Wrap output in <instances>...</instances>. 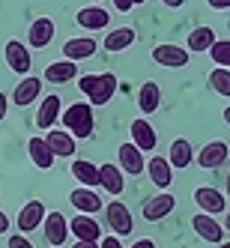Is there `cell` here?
<instances>
[{
	"label": "cell",
	"instance_id": "obj_36",
	"mask_svg": "<svg viewBox=\"0 0 230 248\" xmlns=\"http://www.w3.org/2000/svg\"><path fill=\"white\" fill-rule=\"evenodd\" d=\"M132 6H135V0H114V9L117 12H129Z\"/></svg>",
	"mask_w": 230,
	"mask_h": 248
},
{
	"label": "cell",
	"instance_id": "obj_40",
	"mask_svg": "<svg viewBox=\"0 0 230 248\" xmlns=\"http://www.w3.org/2000/svg\"><path fill=\"white\" fill-rule=\"evenodd\" d=\"M72 248H99V242H84V239H78Z\"/></svg>",
	"mask_w": 230,
	"mask_h": 248
},
{
	"label": "cell",
	"instance_id": "obj_24",
	"mask_svg": "<svg viewBox=\"0 0 230 248\" xmlns=\"http://www.w3.org/2000/svg\"><path fill=\"white\" fill-rule=\"evenodd\" d=\"M51 39H54V21L51 18H36L30 24V33H27L30 48H48Z\"/></svg>",
	"mask_w": 230,
	"mask_h": 248
},
{
	"label": "cell",
	"instance_id": "obj_9",
	"mask_svg": "<svg viewBox=\"0 0 230 248\" xmlns=\"http://www.w3.org/2000/svg\"><path fill=\"white\" fill-rule=\"evenodd\" d=\"M227 155H230V147L224 144V140H209V144L198 153V165L203 170H215L227 162Z\"/></svg>",
	"mask_w": 230,
	"mask_h": 248
},
{
	"label": "cell",
	"instance_id": "obj_2",
	"mask_svg": "<svg viewBox=\"0 0 230 248\" xmlns=\"http://www.w3.org/2000/svg\"><path fill=\"white\" fill-rule=\"evenodd\" d=\"M60 117H63V129L72 132L75 138H84V140H87V138L93 135L96 120H93V105H90V102H75V105H69Z\"/></svg>",
	"mask_w": 230,
	"mask_h": 248
},
{
	"label": "cell",
	"instance_id": "obj_8",
	"mask_svg": "<svg viewBox=\"0 0 230 248\" xmlns=\"http://www.w3.org/2000/svg\"><path fill=\"white\" fill-rule=\"evenodd\" d=\"M60 114H63V102H60V96L48 93V96L39 102V111H36V126H39L42 132L54 129V123L60 120Z\"/></svg>",
	"mask_w": 230,
	"mask_h": 248
},
{
	"label": "cell",
	"instance_id": "obj_7",
	"mask_svg": "<svg viewBox=\"0 0 230 248\" xmlns=\"http://www.w3.org/2000/svg\"><path fill=\"white\" fill-rule=\"evenodd\" d=\"M3 57H6V66L12 69V72H18V75H27L30 72V51H27L24 42L9 39L6 48H3Z\"/></svg>",
	"mask_w": 230,
	"mask_h": 248
},
{
	"label": "cell",
	"instance_id": "obj_20",
	"mask_svg": "<svg viewBox=\"0 0 230 248\" xmlns=\"http://www.w3.org/2000/svg\"><path fill=\"white\" fill-rule=\"evenodd\" d=\"M75 21H78L84 30H105V27L111 24V12L102 9V6H84V9L75 15Z\"/></svg>",
	"mask_w": 230,
	"mask_h": 248
},
{
	"label": "cell",
	"instance_id": "obj_41",
	"mask_svg": "<svg viewBox=\"0 0 230 248\" xmlns=\"http://www.w3.org/2000/svg\"><path fill=\"white\" fill-rule=\"evenodd\" d=\"M162 3H165V6H170V9H176V6H183L185 0H162Z\"/></svg>",
	"mask_w": 230,
	"mask_h": 248
},
{
	"label": "cell",
	"instance_id": "obj_31",
	"mask_svg": "<svg viewBox=\"0 0 230 248\" xmlns=\"http://www.w3.org/2000/svg\"><path fill=\"white\" fill-rule=\"evenodd\" d=\"M209 87L215 90L218 96H227L230 99V69H224V66H215L209 72Z\"/></svg>",
	"mask_w": 230,
	"mask_h": 248
},
{
	"label": "cell",
	"instance_id": "obj_39",
	"mask_svg": "<svg viewBox=\"0 0 230 248\" xmlns=\"http://www.w3.org/2000/svg\"><path fill=\"white\" fill-rule=\"evenodd\" d=\"M132 248H155V242H153V239H138Z\"/></svg>",
	"mask_w": 230,
	"mask_h": 248
},
{
	"label": "cell",
	"instance_id": "obj_29",
	"mask_svg": "<svg viewBox=\"0 0 230 248\" xmlns=\"http://www.w3.org/2000/svg\"><path fill=\"white\" fill-rule=\"evenodd\" d=\"M135 27H117L111 30L108 36H105V48L111 51V54H117V51H126L129 45H135Z\"/></svg>",
	"mask_w": 230,
	"mask_h": 248
},
{
	"label": "cell",
	"instance_id": "obj_11",
	"mask_svg": "<svg viewBox=\"0 0 230 248\" xmlns=\"http://www.w3.org/2000/svg\"><path fill=\"white\" fill-rule=\"evenodd\" d=\"M69 233H75L78 239L84 242H99L102 239V227L93 216H87V212H78V216L69 221Z\"/></svg>",
	"mask_w": 230,
	"mask_h": 248
},
{
	"label": "cell",
	"instance_id": "obj_37",
	"mask_svg": "<svg viewBox=\"0 0 230 248\" xmlns=\"http://www.w3.org/2000/svg\"><path fill=\"white\" fill-rule=\"evenodd\" d=\"M3 233H9V216L0 209V236H3Z\"/></svg>",
	"mask_w": 230,
	"mask_h": 248
},
{
	"label": "cell",
	"instance_id": "obj_26",
	"mask_svg": "<svg viewBox=\"0 0 230 248\" xmlns=\"http://www.w3.org/2000/svg\"><path fill=\"white\" fill-rule=\"evenodd\" d=\"M99 186L105 188V191H111L114 198L117 194H123V188H126V183H123V170L117 168V165H102L99 168Z\"/></svg>",
	"mask_w": 230,
	"mask_h": 248
},
{
	"label": "cell",
	"instance_id": "obj_10",
	"mask_svg": "<svg viewBox=\"0 0 230 248\" xmlns=\"http://www.w3.org/2000/svg\"><path fill=\"white\" fill-rule=\"evenodd\" d=\"M194 203H198L203 212H209V216H218V212H224V209H227V198H224V191L209 188V186L194 188Z\"/></svg>",
	"mask_w": 230,
	"mask_h": 248
},
{
	"label": "cell",
	"instance_id": "obj_15",
	"mask_svg": "<svg viewBox=\"0 0 230 248\" xmlns=\"http://www.w3.org/2000/svg\"><path fill=\"white\" fill-rule=\"evenodd\" d=\"M42 218H45V203L42 201H27L18 212V218H15V224H18L21 233H27V230H39Z\"/></svg>",
	"mask_w": 230,
	"mask_h": 248
},
{
	"label": "cell",
	"instance_id": "obj_4",
	"mask_svg": "<svg viewBox=\"0 0 230 248\" xmlns=\"http://www.w3.org/2000/svg\"><path fill=\"white\" fill-rule=\"evenodd\" d=\"M105 218H108V227L114 230V236H129L135 230V218L126 203L111 201V206H105Z\"/></svg>",
	"mask_w": 230,
	"mask_h": 248
},
{
	"label": "cell",
	"instance_id": "obj_1",
	"mask_svg": "<svg viewBox=\"0 0 230 248\" xmlns=\"http://www.w3.org/2000/svg\"><path fill=\"white\" fill-rule=\"evenodd\" d=\"M78 90L90 99L93 108L108 105L111 96L117 93V75L114 72H102V75H81L78 78Z\"/></svg>",
	"mask_w": 230,
	"mask_h": 248
},
{
	"label": "cell",
	"instance_id": "obj_12",
	"mask_svg": "<svg viewBox=\"0 0 230 248\" xmlns=\"http://www.w3.org/2000/svg\"><path fill=\"white\" fill-rule=\"evenodd\" d=\"M191 227H194V233H198L200 239H206V242H221L224 239V227L209 216V212H198V216L191 218Z\"/></svg>",
	"mask_w": 230,
	"mask_h": 248
},
{
	"label": "cell",
	"instance_id": "obj_5",
	"mask_svg": "<svg viewBox=\"0 0 230 248\" xmlns=\"http://www.w3.org/2000/svg\"><path fill=\"white\" fill-rule=\"evenodd\" d=\"M117 158H120V170H126V173H132V176H138V173L147 170V158H144V153H140V150L132 144V140L120 144Z\"/></svg>",
	"mask_w": 230,
	"mask_h": 248
},
{
	"label": "cell",
	"instance_id": "obj_25",
	"mask_svg": "<svg viewBox=\"0 0 230 248\" xmlns=\"http://www.w3.org/2000/svg\"><path fill=\"white\" fill-rule=\"evenodd\" d=\"M158 105H162V87H158L155 81H144L138 90V108L144 114H155Z\"/></svg>",
	"mask_w": 230,
	"mask_h": 248
},
{
	"label": "cell",
	"instance_id": "obj_3",
	"mask_svg": "<svg viewBox=\"0 0 230 248\" xmlns=\"http://www.w3.org/2000/svg\"><path fill=\"white\" fill-rule=\"evenodd\" d=\"M153 60H155L158 66H165V69H183V66H188V60H191V51L183 48V45L165 42V45H155V48H153Z\"/></svg>",
	"mask_w": 230,
	"mask_h": 248
},
{
	"label": "cell",
	"instance_id": "obj_28",
	"mask_svg": "<svg viewBox=\"0 0 230 248\" xmlns=\"http://www.w3.org/2000/svg\"><path fill=\"white\" fill-rule=\"evenodd\" d=\"M168 162H170V168H188L191 162H194V150H191V144L185 138H176L173 144H170V153H168Z\"/></svg>",
	"mask_w": 230,
	"mask_h": 248
},
{
	"label": "cell",
	"instance_id": "obj_6",
	"mask_svg": "<svg viewBox=\"0 0 230 248\" xmlns=\"http://www.w3.org/2000/svg\"><path fill=\"white\" fill-rule=\"evenodd\" d=\"M42 230H45V239L51 245H63L69 239V218L63 216V212H45Z\"/></svg>",
	"mask_w": 230,
	"mask_h": 248
},
{
	"label": "cell",
	"instance_id": "obj_44",
	"mask_svg": "<svg viewBox=\"0 0 230 248\" xmlns=\"http://www.w3.org/2000/svg\"><path fill=\"white\" fill-rule=\"evenodd\" d=\"M224 183H227L224 188H227V198H230V173H227V180H224Z\"/></svg>",
	"mask_w": 230,
	"mask_h": 248
},
{
	"label": "cell",
	"instance_id": "obj_45",
	"mask_svg": "<svg viewBox=\"0 0 230 248\" xmlns=\"http://www.w3.org/2000/svg\"><path fill=\"white\" fill-rule=\"evenodd\" d=\"M224 123H227V126H230V108L224 111Z\"/></svg>",
	"mask_w": 230,
	"mask_h": 248
},
{
	"label": "cell",
	"instance_id": "obj_32",
	"mask_svg": "<svg viewBox=\"0 0 230 248\" xmlns=\"http://www.w3.org/2000/svg\"><path fill=\"white\" fill-rule=\"evenodd\" d=\"M209 57H212V63H215V66L230 69V39H215V42H212Z\"/></svg>",
	"mask_w": 230,
	"mask_h": 248
},
{
	"label": "cell",
	"instance_id": "obj_19",
	"mask_svg": "<svg viewBox=\"0 0 230 248\" xmlns=\"http://www.w3.org/2000/svg\"><path fill=\"white\" fill-rule=\"evenodd\" d=\"M39 93H42V81L36 75H27L18 87H15V93H12L9 102H15L18 108H27V105H33V102L39 99Z\"/></svg>",
	"mask_w": 230,
	"mask_h": 248
},
{
	"label": "cell",
	"instance_id": "obj_23",
	"mask_svg": "<svg viewBox=\"0 0 230 248\" xmlns=\"http://www.w3.org/2000/svg\"><path fill=\"white\" fill-rule=\"evenodd\" d=\"M78 78V63L75 60H57V63H48L45 69V81L48 84H66V81H72Z\"/></svg>",
	"mask_w": 230,
	"mask_h": 248
},
{
	"label": "cell",
	"instance_id": "obj_21",
	"mask_svg": "<svg viewBox=\"0 0 230 248\" xmlns=\"http://www.w3.org/2000/svg\"><path fill=\"white\" fill-rule=\"evenodd\" d=\"M27 153H30V158H33V165L36 168H42V170H48L51 165H54V153H51V147H48V140L45 138H39V135H33L30 140H27Z\"/></svg>",
	"mask_w": 230,
	"mask_h": 248
},
{
	"label": "cell",
	"instance_id": "obj_35",
	"mask_svg": "<svg viewBox=\"0 0 230 248\" xmlns=\"http://www.w3.org/2000/svg\"><path fill=\"white\" fill-rule=\"evenodd\" d=\"M6 111H9V96H6V93H0V123L6 120Z\"/></svg>",
	"mask_w": 230,
	"mask_h": 248
},
{
	"label": "cell",
	"instance_id": "obj_42",
	"mask_svg": "<svg viewBox=\"0 0 230 248\" xmlns=\"http://www.w3.org/2000/svg\"><path fill=\"white\" fill-rule=\"evenodd\" d=\"M224 230H230V209H227V218H224Z\"/></svg>",
	"mask_w": 230,
	"mask_h": 248
},
{
	"label": "cell",
	"instance_id": "obj_43",
	"mask_svg": "<svg viewBox=\"0 0 230 248\" xmlns=\"http://www.w3.org/2000/svg\"><path fill=\"white\" fill-rule=\"evenodd\" d=\"M218 248H230V239H221V242H218Z\"/></svg>",
	"mask_w": 230,
	"mask_h": 248
},
{
	"label": "cell",
	"instance_id": "obj_13",
	"mask_svg": "<svg viewBox=\"0 0 230 248\" xmlns=\"http://www.w3.org/2000/svg\"><path fill=\"white\" fill-rule=\"evenodd\" d=\"M132 144L140 150V153H153L155 147H158V135H155V129L150 126V120H135L132 123Z\"/></svg>",
	"mask_w": 230,
	"mask_h": 248
},
{
	"label": "cell",
	"instance_id": "obj_38",
	"mask_svg": "<svg viewBox=\"0 0 230 248\" xmlns=\"http://www.w3.org/2000/svg\"><path fill=\"white\" fill-rule=\"evenodd\" d=\"M212 9H230V0H206Z\"/></svg>",
	"mask_w": 230,
	"mask_h": 248
},
{
	"label": "cell",
	"instance_id": "obj_33",
	"mask_svg": "<svg viewBox=\"0 0 230 248\" xmlns=\"http://www.w3.org/2000/svg\"><path fill=\"white\" fill-rule=\"evenodd\" d=\"M6 248H33V242L24 233H15V236H9V245Z\"/></svg>",
	"mask_w": 230,
	"mask_h": 248
},
{
	"label": "cell",
	"instance_id": "obj_14",
	"mask_svg": "<svg viewBox=\"0 0 230 248\" xmlns=\"http://www.w3.org/2000/svg\"><path fill=\"white\" fill-rule=\"evenodd\" d=\"M173 206H176V198L168 194V191H162V194H155V198H150L144 203V218L147 221H162L173 212Z\"/></svg>",
	"mask_w": 230,
	"mask_h": 248
},
{
	"label": "cell",
	"instance_id": "obj_27",
	"mask_svg": "<svg viewBox=\"0 0 230 248\" xmlns=\"http://www.w3.org/2000/svg\"><path fill=\"white\" fill-rule=\"evenodd\" d=\"M212 42H215L212 27H194L188 33V39H185V48L191 51V54H206V51L212 48Z\"/></svg>",
	"mask_w": 230,
	"mask_h": 248
},
{
	"label": "cell",
	"instance_id": "obj_17",
	"mask_svg": "<svg viewBox=\"0 0 230 248\" xmlns=\"http://www.w3.org/2000/svg\"><path fill=\"white\" fill-rule=\"evenodd\" d=\"M147 173H150V183H155V188H162V191L170 188V183H173V168L162 155L147 158Z\"/></svg>",
	"mask_w": 230,
	"mask_h": 248
},
{
	"label": "cell",
	"instance_id": "obj_18",
	"mask_svg": "<svg viewBox=\"0 0 230 248\" xmlns=\"http://www.w3.org/2000/svg\"><path fill=\"white\" fill-rule=\"evenodd\" d=\"M69 203H72L78 212H87V216H96V212L105 206L99 194L93 188H87V186H81V188H75L72 194H69Z\"/></svg>",
	"mask_w": 230,
	"mask_h": 248
},
{
	"label": "cell",
	"instance_id": "obj_46",
	"mask_svg": "<svg viewBox=\"0 0 230 248\" xmlns=\"http://www.w3.org/2000/svg\"><path fill=\"white\" fill-rule=\"evenodd\" d=\"M140 3H144V0H135V6H140Z\"/></svg>",
	"mask_w": 230,
	"mask_h": 248
},
{
	"label": "cell",
	"instance_id": "obj_34",
	"mask_svg": "<svg viewBox=\"0 0 230 248\" xmlns=\"http://www.w3.org/2000/svg\"><path fill=\"white\" fill-rule=\"evenodd\" d=\"M99 248H123V242H120V236H105V239H99Z\"/></svg>",
	"mask_w": 230,
	"mask_h": 248
},
{
	"label": "cell",
	"instance_id": "obj_16",
	"mask_svg": "<svg viewBox=\"0 0 230 248\" xmlns=\"http://www.w3.org/2000/svg\"><path fill=\"white\" fill-rule=\"evenodd\" d=\"M45 140H48L51 153H54L57 158H60V155H63V158H72V155H75V135H72V132H66V129H48Z\"/></svg>",
	"mask_w": 230,
	"mask_h": 248
},
{
	"label": "cell",
	"instance_id": "obj_30",
	"mask_svg": "<svg viewBox=\"0 0 230 248\" xmlns=\"http://www.w3.org/2000/svg\"><path fill=\"white\" fill-rule=\"evenodd\" d=\"M72 176L81 186H87V188L99 186V168L93 162H87V158H75V162H72Z\"/></svg>",
	"mask_w": 230,
	"mask_h": 248
},
{
	"label": "cell",
	"instance_id": "obj_22",
	"mask_svg": "<svg viewBox=\"0 0 230 248\" xmlns=\"http://www.w3.org/2000/svg\"><path fill=\"white\" fill-rule=\"evenodd\" d=\"M96 54V39L90 36H81V39H66L63 42V57L66 60H87V57H93Z\"/></svg>",
	"mask_w": 230,
	"mask_h": 248
}]
</instances>
